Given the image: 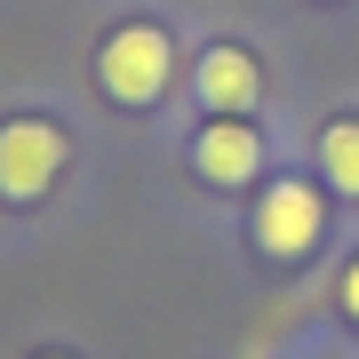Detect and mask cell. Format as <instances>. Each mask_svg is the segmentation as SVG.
Returning <instances> with one entry per match:
<instances>
[{"label":"cell","mask_w":359,"mask_h":359,"mask_svg":"<svg viewBox=\"0 0 359 359\" xmlns=\"http://www.w3.org/2000/svg\"><path fill=\"white\" fill-rule=\"evenodd\" d=\"M320 359H351V344H327V351H320Z\"/></svg>","instance_id":"ba28073f"},{"label":"cell","mask_w":359,"mask_h":359,"mask_svg":"<svg viewBox=\"0 0 359 359\" xmlns=\"http://www.w3.org/2000/svg\"><path fill=\"white\" fill-rule=\"evenodd\" d=\"M184 152H192V176L208 192H256L264 168H271V144L256 120H200Z\"/></svg>","instance_id":"277c9868"},{"label":"cell","mask_w":359,"mask_h":359,"mask_svg":"<svg viewBox=\"0 0 359 359\" xmlns=\"http://www.w3.org/2000/svg\"><path fill=\"white\" fill-rule=\"evenodd\" d=\"M311 168H320V184H327L344 208H359V112L320 120V136H311Z\"/></svg>","instance_id":"8992f818"},{"label":"cell","mask_w":359,"mask_h":359,"mask_svg":"<svg viewBox=\"0 0 359 359\" xmlns=\"http://www.w3.org/2000/svg\"><path fill=\"white\" fill-rule=\"evenodd\" d=\"M32 359H72V351H32Z\"/></svg>","instance_id":"9c48e42d"},{"label":"cell","mask_w":359,"mask_h":359,"mask_svg":"<svg viewBox=\"0 0 359 359\" xmlns=\"http://www.w3.org/2000/svg\"><path fill=\"white\" fill-rule=\"evenodd\" d=\"M192 96H200V120H256V104H264L256 48H240V40H208V48L192 56Z\"/></svg>","instance_id":"5b68a950"},{"label":"cell","mask_w":359,"mask_h":359,"mask_svg":"<svg viewBox=\"0 0 359 359\" xmlns=\"http://www.w3.org/2000/svg\"><path fill=\"white\" fill-rule=\"evenodd\" d=\"M335 231V192L320 176H264L256 208H248V248L271 271H304Z\"/></svg>","instance_id":"6da1fadb"},{"label":"cell","mask_w":359,"mask_h":359,"mask_svg":"<svg viewBox=\"0 0 359 359\" xmlns=\"http://www.w3.org/2000/svg\"><path fill=\"white\" fill-rule=\"evenodd\" d=\"M335 320L359 335V248H351L344 264H335Z\"/></svg>","instance_id":"52a82bcc"},{"label":"cell","mask_w":359,"mask_h":359,"mask_svg":"<svg viewBox=\"0 0 359 359\" xmlns=\"http://www.w3.org/2000/svg\"><path fill=\"white\" fill-rule=\"evenodd\" d=\"M96 88L120 104V112H152L176 88V32L160 16H120L112 32L96 40Z\"/></svg>","instance_id":"7a4b0ae2"},{"label":"cell","mask_w":359,"mask_h":359,"mask_svg":"<svg viewBox=\"0 0 359 359\" xmlns=\"http://www.w3.org/2000/svg\"><path fill=\"white\" fill-rule=\"evenodd\" d=\"M65 168H72L65 120H48V112H8L0 120V200H16V208L48 200L65 184Z\"/></svg>","instance_id":"3957f363"}]
</instances>
